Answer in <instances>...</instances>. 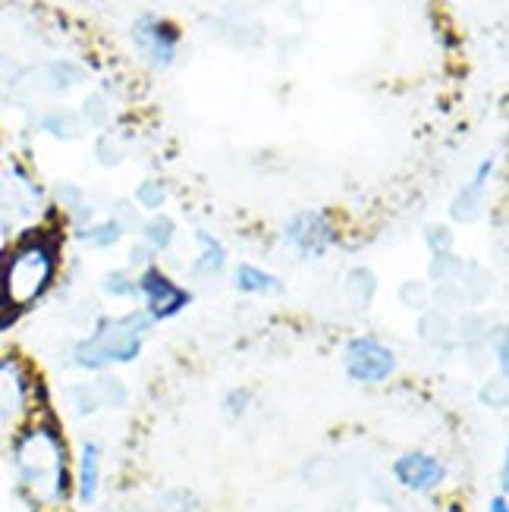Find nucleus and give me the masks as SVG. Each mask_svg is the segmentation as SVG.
Returning <instances> with one entry per match:
<instances>
[{"mask_svg":"<svg viewBox=\"0 0 509 512\" xmlns=\"http://www.w3.org/2000/svg\"><path fill=\"white\" fill-rule=\"evenodd\" d=\"M488 512H509V494H494L491 500H488Z\"/></svg>","mask_w":509,"mask_h":512,"instance_id":"33","label":"nucleus"},{"mask_svg":"<svg viewBox=\"0 0 509 512\" xmlns=\"http://www.w3.org/2000/svg\"><path fill=\"white\" fill-rule=\"evenodd\" d=\"M0 148H4V145H0Z\"/></svg>","mask_w":509,"mask_h":512,"instance_id":"35","label":"nucleus"},{"mask_svg":"<svg viewBox=\"0 0 509 512\" xmlns=\"http://www.w3.org/2000/svg\"><path fill=\"white\" fill-rule=\"evenodd\" d=\"M82 76H85V73L79 70L76 63H70V60H57V63L48 66V82H51L54 92H66V88L79 85Z\"/></svg>","mask_w":509,"mask_h":512,"instance_id":"25","label":"nucleus"},{"mask_svg":"<svg viewBox=\"0 0 509 512\" xmlns=\"http://www.w3.org/2000/svg\"><path fill=\"white\" fill-rule=\"evenodd\" d=\"M104 481V450L98 440H82L73 456V500L92 506L101 494Z\"/></svg>","mask_w":509,"mask_h":512,"instance_id":"12","label":"nucleus"},{"mask_svg":"<svg viewBox=\"0 0 509 512\" xmlns=\"http://www.w3.org/2000/svg\"><path fill=\"white\" fill-rule=\"evenodd\" d=\"M7 459L16 494L32 512H63L73 503V450L63 425L48 409L10 434Z\"/></svg>","mask_w":509,"mask_h":512,"instance_id":"1","label":"nucleus"},{"mask_svg":"<svg viewBox=\"0 0 509 512\" xmlns=\"http://www.w3.org/2000/svg\"><path fill=\"white\" fill-rule=\"evenodd\" d=\"M57 205L70 214V220L76 224V230L79 227H85V224H92V217H95V205L88 202V195L79 189V186H73V183H60L57 186Z\"/></svg>","mask_w":509,"mask_h":512,"instance_id":"18","label":"nucleus"},{"mask_svg":"<svg viewBox=\"0 0 509 512\" xmlns=\"http://www.w3.org/2000/svg\"><path fill=\"white\" fill-rule=\"evenodd\" d=\"M343 293L356 308H368L374 302V293H378V277L368 267H352L343 277Z\"/></svg>","mask_w":509,"mask_h":512,"instance_id":"19","label":"nucleus"},{"mask_svg":"<svg viewBox=\"0 0 509 512\" xmlns=\"http://www.w3.org/2000/svg\"><path fill=\"white\" fill-rule=\"evenodd\" d=\"M82 117L92 123V126H104L110 120V110H107L104 95H88L85 104H82Z\"/></svg>","mask_w":509,"mask_h":512,"instance_id":"29","label":"nucleus"},{"mask_svg":"<svg viewBox=\"0 0 509 512\" xmlns=\"http://www.w3.org/2000/svg\"><path fill=\"white\" fill-rule=\"evenodd\" d=\"M400 368L393 346H387L381 337H352L343 346V371L352 384L378 387L387 384Z\"/></svg>","mask_w":509,"mask_h":512,"instance_id":"7","label":"nucleus"},{"mask_svg":"<svg viewBox=\"0 0 509 512\" xmlns=\"http://www.w3.org/2000/svg\"><path fill=\"white\" fill-rule=\"evenodd\" d=\"M148 330L151 321L142 308L126 311V315H101L92 333L70 346L66 359L82 374H107L110 368L132 365L139 359Z\"/></svg>","mask_w":509,"mask_h":512,"instance_id":"3","label":"nucleus"},{"mask_svg":"<svg viewBox=\"0 0 509 512\" xmlns=\"http://www.w3.org/2000/svg\"><path fill=\"white\" fill-rule=\"evenodd\" d=\"M66 403L79 418H92L104 409H123L129 403V390L114 374H92L66 390Z\"/></svg>","mask_w":509,"mask_h":512,"instance_id":"11","label":"nucleus"},{"mask_svg":"<svg viewBox=\"0 0 509 512\" xmlns=\"http://www.w3.org/2000/svg\"><path fill=\"white\" fill-rule=\"evenodd\" d=\"M154 255L148 246H142V242H132V249H129V267H139V271H145V267L154 264Z\"/></svg>","mask_w":509,"mask_h":512,"instance_id":"32","label":"nucleus"},{"mask_svg":"<svg viewBox=\"0 0 509 512\" xmlns=\"http://www.w3.org/2000/svg\"><path fill=\"white\" fill-rule=\"evenodd\" d=\"M494 170H497V161L494 158H484L475 170V176L459 189V195L453 198L450 205V217L456 224H469V220H478V214L484 211L491 198V180H494Z\"/></svg>","mask_w":509,"mask_h":512,"instance_id":"13","label":"nucleus"},{"mask_svg":"<svg viewBox=\"0 0 509 512\" xmlns=\"http://www.w3.org/2000/svg\"><path fill=\"white\" fill-rule=\"evenodd\" d=\"M41 132H48L54 139H76L82 132V120L73 110H51V114L41 117Z\"/></svg>","mask_w":509,"mask_h":512,"instance_id":"20","label":"nucleus"},{"mask_svg":"<svg viewBox=\"0 0 509 512\" xmlns=\"http://www.w3.org/2000/svg\"><path fill=\"white\" fill-rule=\"evenodd\" d=\"M167 186L161 180H142L139 189H136V198H132V205L139 211H151V214H161V208L167 205Z\"/></svg>","mask_w":509,"mask_h":512,"instance_id":"23","label":"nucleus"},{"mask_svg":"<svg viewBox=\"0 0 509 512\" xmlns=\"http://www.w3.org/2000/svg\"><path fill=\"white\" fill-rule=\"evenodd\" d=\"M126 230L117 224L114 217H104V220H92V224H85L76 230V239L82 246L95 249V252H107V249H117L123 242Z\"/></svg>","mask_w":509,"mask_h":512,"instance_id":"16","label":"nucleus"},{"mask_svg":"<svg viewBox=\"0 0 509 512\" xmlns=\"http://www.w3.org/2000/svg\"><path fill=\"white\" fill-rule=\"evenodd\" d=\"M418 333L428 340V343H450L456 337V324L447 321V315H440V311H431V315H422L418 318Z\"/></svg>","mask_w":509,"mask_h":512,"instance_id":"22","label":"nucleus"},{"mask_svg":"<svg viewBox=\"0 0 509 512\" xmlns=\"http://www.w3.org/2000/svg\"><path fill=\"white\" fill-rule=\"evenodd\" d=\"M44 409V384L35 365L19 352H0V431L13 434Z\"/></svg>","mask_w":509,"mask_h":512,"instance_id":"4","label":"nucleus"},{"mask_svg":"<svg viewBox=\"0 0 509 512\" xmlns=\"http://www.w3.org/2000/svg\"><path fill=\"white\" fill-rule=\"evenodd\" d=\"M180 41H183L180 29L154 13H145L132 22V44H136V51L154 66V70L173 66L176 54H180Z\"/></svg>","mask_w":509,"mask_h":512,"instance_id":"10","label":"nucleus"},{"mask_svg":"<svg viewBox=\"0 0 509 512\" xmlns=\"http://www.w3.org/2000/svg\"><path fill=\"white\" fill-rule=\"evenodd\" d=\"M151 512H202V503L192 491H164Z\"/></svg>","mask_w":509,"mask_h":512,"instance_id":"24","label":"nucleus"},{"mask_svg":"<svg viewBox=\"0 0 509 512\" xmlns=\"http://www.w3.org/2000/svg\"><path fill=\"white\" fill-rule=\"evenodd\" d=\"M195 246H198V255L189 264V274L195 280H214L227 271V261H230L227 246L211 230H195Z\"/></svg>","mask_w":509,"mask_h":512,"instance_id":"14","label":"nucleus"},{"mask_svg":"<svg viewBox=\"0 0 509 512\" xmlns=\"http://www.w3.org/2000/svg\"><path fill=\"white\" fill-rule=\"evenodd\" d=\"M249 409H252V390L236 387V390H230V393L224 396V412H227L230 418H242Z\"/></svg>","mask_w":509,"mask_h":512,"instance_id":"28","label":"nucleus"},{"mask_svg":"<svg viewBox=\"0 0 509 512\" xmlns=\"http://www.w3.org/2000/svg\"><path fill=\"white\" fill-rule=\"evenodd\" d=\"M390 475L409 494H434L447 484L450 469L444 459L428 450H406L393 459Z\"/></svg>","mask_w":509,"mask_h":512,"instance_id":"9","label":"nucleus"},{"mask_svg":"<svg viewBox=\"0 0 509 512\" xmlns=\"http://www.w3.org/2000/svg\"><path fill=\"white\" fill-rule=\"evenodd\" d=\"M176 239V220L167 214H151L148 220H142L139 227V242L148 246L154 255H164Z\"/></svg>","mask_w":509,"mask_h":512,"instance_id":"17","label":"nucleus"},{"mask_svg":"<svg viewBox=\"0 0 509 512\" xmlns=\"http://www.w3.org/2000/svg\"><path fill=\"white\" fill-rule=\"evenodd\" d=\"M337 239L340 230L327 211H299L283 224L286 249L296 252L299 258H324L337 246Z\"/></svg>","mask_w":509,"mask_h":512,"instance_id":"8","label":"nucleus"},{"mask_svg":"<svg viewBox=\"0 0 509 512\" xmlns=\"http://www.w3.org/2000/svg\"><path fill=\"white\" fill-rule=\"evenodd\" d=\"M481 403L484 406H488V409H500L503 403H506V387H503V377H500V381H488V384H484L481 387Z\"/></svg>","mask_w":509,"mask_h":512,"instance_id":"31","label":"nucleus"},{"mask_svg":"<svg viewBox=\"0 0 509 512\" xmlns=\"http://www.w3.org/2000/svg\"><path fill=\"white\" fill-rule=\"evenodd\" d=\"M41 211L44 189L38 186L35 176L22 164H10L0 170V230L10 236L35 230L44 224Z\"/></svg>","mask_w":509,"mask_h":512,"instance_id":"5","label":"nucleus"},{"mask_svg":"<svg viewBox=\"0 0 509 512\" xmlns=\"http://www.w3.org/2000/svg\"><path fill=\"white\" fill-rule=\"evenodd\" d=\"M488 349H491V355H497V374L506 377L509 374V343H506V330L503 327L497 330V337H494V330H491Z\"/></svg>","mask_w":509,"mask_h":512,"instance_id":"30","label":"nucleus"},{"mask_svg":"<svg viewBox=\"0 0 509 512\" xmlns=\"http://www.w3.org/2000/svg\"><path fill=\"white\" fill-rule=\"evenodd\" d=\"M101 293L107 299H136V274L126 267H114L101 277Z\"/></svg>","mask_w":509,"mask_h":512,"instance_id":"21","label":"nucleus"},{"mask_svg":"<svg viewBox=\"0 0 509 512\" xmlns=\"http://www.w3.org/2000/svg\"><path fill=\"white\" fill-rule=\"evenodd\" d=\"M400 302L409 305L412 311H418V308H425V305L431 302V289H428L425 283H418V280H409V283H403V289H400Z\"/></svg>","mask_w":509,"mask_h":512,"instance_id":"27","label":"nucleus"},{"mask_svg":"<svg viewBox=\"0 0 509 512\" xmlns=\"http://www.w3.org/2000/svg\"><path fill=\"white\" fill-rule=\"evenodd\" d=\"M233 289L242 296H280L283 280L252 261H242L233 267Z\"/></svg>","mask_w":509,"mask_h":512,"instance_id":"15","label":"nucleus"},{"mask_svg":"<svg viewBox=\"0 0 509 512\" xmlns=\"http://www.w3.org/2000/svg\"><path fill=\"white\" fill-rule=\"evenodd\" d=\"M425 242H428V252L434 255H450L453 252V230L444 224H431L425 230Z\"/></svg>","mask_w":509,"mask_h":512,"instance_id":"26","label":"nucleus"},{"mask_svg":"<svg viewBox=\"0 0 509 512\" xmlns=\"http://www.w3.org/2000/svg\"><path fill=\"white\" fill-rule=\"evenodd\" d=\"M497 491H500V494H509V465H506V462L500 465V475H497Z\"/></svg>","mask_w":509,"mask_h":512,"instance_id":"34","label":"nucleus"},{"mask_svg":"<svg viewBox=\"0 0 509 512\" xmlns=\"http://www.w3.org/2000/svg\"><path fill=\"white\" fill-rule=\"evenodd\" d=\"M136 299L145 302V315L151 324H161V321H173L180 318L183 311L192 305V289H186L183 283H176L164 267L151 264L145 271L136 274Z\"/></svg>","mask_w":509,"mask_h":512,"instance_id":"6","label":"nucleus"},{"mask_svg":"<svg viewBox=\"0 0 509 512\" xmlns=\"http://www.w3.org/2000/svg\"><path fill=\"white\" fill-rule=\"evenodd\" d=\"M63 267V233L51 224H41L13 236L7 249H0V327L19 321L35 308L60 280Z\"/></svg>","mask_w":509,"mask_h":512,"instance_id":"2","label":"nucleus"}]
</instances>
